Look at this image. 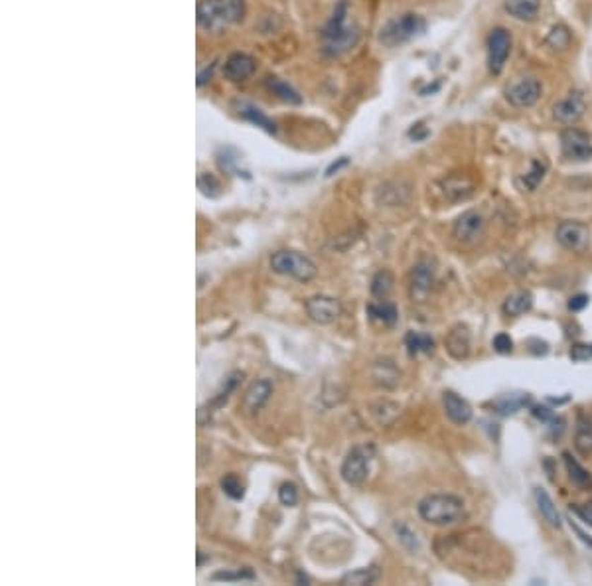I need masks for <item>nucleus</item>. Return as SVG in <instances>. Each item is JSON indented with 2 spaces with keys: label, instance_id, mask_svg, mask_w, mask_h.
<instances>
[{
  "label": "nucleus",
  "instance_id": "nucleus-27",
  "mask_svg": "<svg viewBox=\"0 0 592 586\" xmlns=\"http://www.w3.org/2000/svg\"><path fill=\"white\" fill-rule=\"evenodd\" d=\"M405 346H407L411 356L430 354L434 349V340L429 334H425V332H409L405 336Z\"/></svg>",
  "mask_w": 592,
  "mask_h": 586
},
{
  "label": "nucleus",
  "instance_id": "nucleus-37",
  "mask_svg": "<svg viewBox=\"0 0 592 586\" xmlns=\"http://www.w3.org/2000/svg\"><path fill=\"white\" fill-rule=\"evenodd\" d=\"M278 500H280L283 506H287V508H295L296 503H298V488H296L292 482H285V484L280 486V490H278Z\"/></svg>",
  "mask_w": 592,
  "mask_h": 586
},
{
  "label": "nucleus",
  "instance_id": "nucleus-36",
  "mask_svg": "<svg viewBox=\"0 0 592 586\" xmlns=\"http://www.w3.org/2000/svg\"><path fill=\"white\" fill-rule=\"evenodd\" d=\"M211 580H225V582H231V580H255V573L249 570V568H237L235 573L220 570V573L211 575Z\"/></svg>",
  "mask_w": 592,
  "mask_h": 586
},
{
  "label": "nucleus",
  "instance_id": "nucleus-16",
  "mask_svg": "<svg viewBox=\"0 0 592 586\" xmlns=\"http://www.w3.org/2000/svg\"><path fill=\"white\" fill-rule=\"evenodd\" d=\"M255 71V59L247 56V54H241V52H235L231 54L230 58L225 59V68H223V73L230 81H245L247 77L253 76Z\"/></svg>",
  "mask_w": 592,
  "mask_h": 586
},
{
  "label": "nucleus",
  "instance_id": "nucleus-8",
  "mask_svg": "<svg viewBox=\"0 0 592 586\" xmlns=\"http://www.w3.org/2000/svg\"><path fill=\"white\" fill-rule=\"evenodd\" d=\"M511 54V36L506 28H494L487 36V68L494 76H499Z\"/></svg>",
  "mask_w": 592,
  "mask_h": 586
},
{
  "label": "nucleus",
  "instance_id": "nucleus-6",
  "mask_svg": "<svg viewBox=\"0 0 592 586\" xmlns=\"http://www.w3.org/2000/svg\"><path fill=\"white\" fill-rule=\"evenodd\" d=\"M373 450L372 444H360V446H354L352 450L348 452V456L344 458V464H342V478L348 486H362L367 474H369V466H372L373 460Z\"/></svg>",
  "mask_w": 592,
  "mask_h": 586
},
{
  "label": "nucleus",
  "instance_id": "nucleus-14",
  "mask_svg": "<svg viewBox=\"0 0 592 586\" xmlns=\"http://www.w3.org/2000/svg\"><path fill=\"white\" fill-rule=\"evenodd\" d=\"M442 405H444V413L454 424H468L472 421V407L466 399H462L454 391H444L442 395Z\"/></svg>",
  "mask_w": 592,
  "mask_h": 586
},
{
  "label": "nucleus",
  "instance_id": "nucleus-46",
  "mask_svg": "<svg viewBox=\"0 0 592 586\" xmlns=\"http://www.w3.org/2000/svg\"><path fill=\"white\" fill-rule=\"evenodd\" d=\"M591 349H592V346H591Z\"/></svg>",
  "mask_w": 592,
  "mask_h": 586
},
{
  "label": "nucleus",
  "instance_id": "nucleus-21",
  "mask_svg": "<svg viewBox=\"0 0 592 586\" xmlns=\"http://www.w3.org/2000/svg\"><path fill=\"white\" fill-rule=\"evenodd\" d=\"M535 501H537V508L541 511L543 519L555 529L563 527V519H561V513L557 511V506L555 501L551 500V496L543 490V488H535Z\"/></svg>",
  "mask_w": 592,
  "mask_h": 586
},
{
  "label": "nucleus",
  "instance_id": "nucleus-34",
  "mask_svg": "<svg viewBox=\"0 0 592 586\" xmlns=\"http://www.w3.org/2000/svg\"><path fill=\"white\" fill-rule=\"evenodd\" d=\"M545 172H547V166L541 160H533L531 162V170L523 176V184H526V188L529 192H533L535 188L541 184V180L545 178Z\"/></svg>",
  "mask_w": 592,
  "mask_h": 586
},
{
  "label": "nucleus",
  "instance_id": "nucleus-31",
  "mask_svg": "<svg viewBox=\"0 0 592 586\" xmlns=\"http://www.w3.org/2000/svg\"><path fill=\"white\" fill-rule=\"evenodd\" d=\"M379 578V570L375 567H367V568H357V570H352L342 577V585H354V586H363V585H373L375 580Z\"/></svg>",
  "mask_w": 592,
  "mask_h": 586
},
{
  "label": "nucleus",
  "instance_id": "nucleus-29",
  "mask_svg": "<svg viewBox=\"0 0 592 586\" xmlns=\"http://www.w3.org/2000/svg\"><path fill=\"white\" fill-rule=\"evenodd\" d=\"M239 115L243 116V119H247V121H251L253 125H257V126H261V128H265V131H267V133H271V135H273V133L277 131V128H275V123H273V121H271L268 116L263 115V113L259 111L257 107L247 105V103H241V105H239Z\"/></svg>",
  "mask_w": 592,
  "mask_h": 586
},
{
  "label": "nucleus",
  "instance_id": "nucleus-22",
  "mask_svg": "<svg viewBox=\"0 0 592 586\" xmlns=\"http://www.w3.org/2000/svg\"><path fill=\"white\" fill-rule=\"evenodd\" d=\"M541 8V0H506V10L509 16L521 22H533Z\"/></svg>",
  "mask_w": 592,
  "mask_h": 586
},
{
  "label": "nucleus",
  "instance_id": "nucleus-12",
  "mask_svg": "<svg viewBox=\"0 0 592 586\" xmlns=\"http://www.w3.org/2000/svg\"><path fill=\"white\" fill-rule=\"evenodd\" d=\"M555 235H557V241L563 245L564 249L576 251V253L586 249L588 241H591V231L581 221H563L557 227Z\"/></svg>",
  "mask_w": 592,
  "mask_h": 586
},
{
  "label": "nucleus",
  "instance_id": "nucleus-19",
  "mask_svg": "<svg viewBox=\"0 0 592 586\" xmlns=\"http://www.w3.org/2000/svg\"><path fill=\"white\" fill-rule=\"evenodd\" d=\"M442 192L449 198L450 202H464L474 193V184L470 182L466 176H450L446 180H442Z\"/></svg>",
  "mask_w": 592,
  "mask_h": 586
},
{
  "label": "nucleus",
  "instance_id": "nucleus-20",
  "mask_svg": "<svg viewBox=\"0 0 592 586\" xmlns=\"http://www.w3.org/2000/svg\"><path fill=\"white\" fill-rule=\"evenodd\" d=\"M533 306V294L529 290H516L504 300V314L517 318L529 312Z\"/></svg>",
  "mask_w": 592,
  "mask_h": 586
},
{
  "label": "nucleus",
  "instance_id": "nucleus-1",
  "mask_svg": "<svg viewBox=\"0 0 592 586\" xmlns=\"http://www.w3.org/2000/svg\"><path fill=\"white\" fill-rule=\"evenodd\" d=\"M245 16V0H200L198 24L208 34H221Z\"/></svg>",
  "mask_w": 592,
  "mask_h": 586
},
{
  "label": "nucleus",
  "instance_id": "nucleus-10",
  "mask_svg": "<svg viewBox=\"0 0 592 586\" xmlns=\"http://www.w3.org/2000/svg\"><path fill=\"white\" fill-rule=\"evenodd\" d=\"M541 95H543V85L535 77H523V79L516 81L514 85L507 87L506 91L507 101L517 109L533 107L541 99Z\"/></svg>",
  "mask_w": 592,
  "mask_h": 586
},
{
  "label": "nucleus",
  "instance_id": "nucleus-11",
  "mask_svg": "<svg viewBox=\"0 0 592 586\" xmlns=\"http://www.w3.org/2000/svg\"><path fill=\"white\" fill-rule=\"evenodd\" d=\"M561 148L564 158L574 162H584L592 158V140L581 128H567L561 135Z\"/></svg>",
  "mask_w": 592,
  "mask_h": 586
},
{
  "label": "nucleus",
  "instance_id": "nucleus-45",
  "mask_svg": "<svg viewBox=\"0 0 592 586\" xmlns=\"http://www.w3.org/2000/svg\"><path fill=\"white\" fill-rule=\"evenodd\" d=\"M571 527H573L574 533H576V535H579V537H581V541H583V543H586V545H588V547H592V539L588 537V535H586V533H584L583 529L579 527V525H576V523H573V521H571Z\"/></svg>",
  "mask_w": 592,
  "mask_h": 586
},
{
  "label": "nucleus",
  "instance_id": "nucleus-5",
  "mask_svg": "<svg viewBox=\"0 0 592 586\" xmlns=\"http://www.w3.org/2000/svg\"><path fill=\"white\" fill-rule=\"evenodd\" d=\"M271 269L275 270L277 275L283 277H290V279L298 280V282H308L316 277V265L314 261L308 259L306 255L298 253V251H277L271 257Z\"/></svg>",
  "mask_w": 592,
  "mask_h": 586
},
{
  "label": "nucleus",
  "instance_id": "nucleus-24",
  "mask_svg": "<svg viewBox=\"0 0 592 586\" xmlns=\"http://www.w3.org/2000/svg\"><path fill=\"white\" fill-rule=\"evenodd\" d=\"M399 377H401L399 369H397V367H395V364H393V361H389V359L377 361V364H375V367H373V379H375V383L379 385V387H385V389H393L395 385L399 383Z\"/></svg>",
  "mask_w": 592,
  "mask_h": 586
},
{
  "label": "nucleus",
  "instance_id": "nucleus-32",
  "mask_svg": "<svg viewBox=\"0 0 592 586\" xmlns=\"http://www.w3.org/2000/svg\"><path fill=\"white\" fill-rule=\"evenodd\" d=\"M393 285H395V279H393L391 273L389 270H379L372 280V294L375 298L385 300L393 292Z\"/></svg>",
  "mask_w": 592,
  "mask_h": 586
},
{
  "label": "nucleus",
  "instance_id": "nucleus-44",
  "mask_svg": "<svg viewBox=\"0 0 592 586\" xmlns=\"http://www.w3.org/2000/svg\"><path fill=\"white\" fill-rule=\"evenodd\" d=\"M533 414L539 421H543V423H551L555 419V413L551 409H547V407H533Z\"/></svg>",
  "mask_w": 592,
  "mask_h": 586
},
{
  "label": "nucleus",
  "instance_id": "nucleus-33",
  "mask_svg": "<svg viewBox=\"0 0 592 586\" xmlns=\"http://www.w3.org/2000/svg\"><path fill=\"white\" fill-rule=\"evenodd\" d=\"M545 42H547V46H551V48L555 49L569 48V44H571V32H569L567 26L559 24V26H555V28L549 32V36H547Z\"/></svg>",
  "mask_w": 592,
  "mask_h": 586
},
{
  "label": "nucleus",
  "instance_id": "nucleus-7",
  "mask_svg": "<svg viewBox=\"0 0 592 586\" xmlns=\"http://www.w3.org/2000/svg\"><path fill=\"white\" fill-rule=\"evenodd\" d=\"M486 233V217L478 210H468L454 221L452 235L462 245H476Z\"/></svg>",
  "mask_w": 592,
  "mask_h": 586
},
{
  "label": "nucleus",
  "instance_id": "nucleus-26",
  "mask_svg": "<svg viewBox=\"0 0 592 586\" xmlns=\"http://www.w3.org/2000/svg\"><path fill=\"white\" fill-rule=\"evenodd\" d=\"M367 314H369L373 320H377V322L385 324V326H393V324L397 322V318H399V312H397L395 304H391V302H385V300L369 304V306H367Z\"/></svg>",
  "mask_w": 592,
  "mask_h": 586
},
{
  "label": "nucleus",
  "instance_id": "nucleus-41",
  "mask_svg": "<svg viewBox=\"0 0 592 586\" xmlns=\"http://www.w3.org/2000/svg\"><path fill=\"white\" fill-rule=\"evenodd\" d=\"M588 300H591V298L586 297V294H576V297H573L569 300V310H571V312H581V310H584V308L588 306Z\"/></svg>",
  "mask_w": 592,
  "mask_h": 586
},
{
  "label": "nucleus",
  "instance_id": "nucleus-35",
  "mask_svg": "<svg viewBox=\"0 0 592 586\" xmlns=\"http://www.w3.org/2000/svg\"><path fill=\"white\" fill-rule=\"evenodd\" d=\"M221 490L225 491L231 500H241V498H243V494H245L243 482L239 480L235 474H227V476H223V478H221Z\"/></svg>",
  "mask_w": 592,
  "mask_h": 586
},
{
  "label": "nucleus",
  "instance_id": "nucleus-25",
  "mask_svg": "<svg viewBox=\"0 0 592 586\" xmlns=\"http://www.w3.org/2000/svg\"><path fill=\"white\" fill-rule=\"evenodd\" d=\"M563 458H564V466H567V472H569V478H571V482H573L574 486H576V488H581V490H588V488H592V476L588 474V470H584L583 466L574 460L569 452H564Z\"/></svg>",
  "mask_w": 592,
  "mask_h": 586
},
{
  "label": "nucleus",
  "instance_id": "nucleus-17",
  "mask_svg": "<svg viewBox=\"0 0 592 586\" xmlns=\"http://www.w3.org/2000/svg\"><path fill=\"white\" fill-rule=\"evenodd\" d=\"M434 285V269L429 261H420L411 270V294L413 298L427 297Z\"/></svg>",
  "mask_w": 592,
  "mask_h": 586
},
{
  "label": "nucleus",
  "instance_id": "nucleus-43",
  "mask_svg": "<svg viewBox=\"0 0 592 586\" xmlns=\"http://www.w3.org/2000/svg\"><path fill=\"white\" fill-rule=\"evenodd\" d=\"M574 513L583 519L586 525H592V501L591 503H584L581 508H574Z\"/></svg>",
  "mask_w": 592,
  "mask_h": 586
},
{
  "label": "nucleus",
  "instance_id": "nucleus-28",
  "mask_svg": "<svg viewBox=\"0 0 592 586\" xmlns=\"http://www.w3.org/2000/svg\"><path fill=\"white\" fill-rule=\"evenodd\" d=\"M265 83H267L268 91H271L273 95H277L280 101L290 103V105H298V103H300V95L296 93L292 87L288 85L287 81H283V79H278V77H267Z\"/></svg>",
  "mask_w": 592,
  "mask_h": 586
},
{
  "label": "nucleus",
  "instance_id": "nucleus-38",
  "mask_svg": "<svg viewBox=\"0 0 592 586\" xmlns=\"http://www.w3.org/2000/svg\"><path fill=\"white\" fill-rule=\"evenodd\" d=\"M198 186H200V190L203 196L215 198V196L220 193V182H218L213 176H210V174H201L200 178H198Z\"/></svg>",
  "mask_w": 592,
  "mask_h": 586
},
{
  "label": "nucleus",
  "instance_id": "nucleus-15",
  "mask_svg": "<svg viewBox=\"0 0 592 586\" xmlns=\"http://www.w3.org/2000/svg\"><path fill=\"white\" fill-rule=\"evenodd\" d=\"M444 346L454 359H466L470 356V347H472V334L468 328L462 324L452 328L444 340Z\"/></svg>",
  "mask_w": 592,
  "mask_h": 586
},
{
  "label": "nucleus",
  "instance_id": "nucleus-39",
  "mask_svg": "<svg viewBox=\"0 0 592 586\" xmlns=\"http://www.w3.org/2000/svg\"><path fill=\"white\" fill-rule=\"evenodd\" d=\"M494 349H496L497 354H502V356L511 354V352H514V342H511V337L507 336V334H497V336L494 337Z\"/></svg>",
  "mask_w": 592,
  "mask_h": 586
},
{
  "label": "nucleus",
  "instance_id": "nucleus-42",
  "mask_svg": "<svg viewBox=\"0 0 592 586\" xmlns=\"http://www.w3.org/2000/svg\"><path fill=\"white\" fill-rule=\"evenodd\" d=\"M592 356L591 346H574L571 349V357L576 359V361H583V359H588Z\"/></svg>",
  "mask_w": 592,
  "mask_h": 586
},
{
  "label": "nucleus",
  "instance_id": "nucleus-4",
  "mask_svg": "<svg viewBox=\"0 0 592 586\" xmlns=\"http://www.w3.org/2000/svg\"><path fill=\"white\" fill-rule=\"evenodd\" d=\"M427 28L425 20L420 18L419 14H401L397 18L389 20L381 28L379 34V42L387 48H397L401 44H407L409 40L417 38Z\"/></svg>",
  "mask_w": 592,
  "mask_h": 586
},
{
  "label": "nucleus",
  "instance_id": "nucleus-9",
  "mask_svg": "<svg viewBox=\"0 0 592 586\" xmlns=\"http://www.w3.org/2000/svg\"><path fill=\"white\" fill-rule=\"evenodd\" d=\"M304 308L308 318L316 324H332L344 312L342 302L338 298L326 297V294H316V297L308 298Z\"/></svg>",
  "mask_w": 592,
  "mask_h": 586
},
{
  "label": "nucleus",
  "instance_id": "nucleus-13",
  "mask_svg": "<svg viewBox=\"0 0 592 586\" xmlns=\"http://www.w3.org/2000/svg\"><path fill=\"white\" fill-rule=\"evenodd\" d=\"M586 111V101L581 91H571L569 97L561 99L553 107L555 121H559L561 125H574L576 121H581Z\"/></svg>",
  "mask_w": 592,
  "mask_h": 586
},
{
  "label": "nucleus",
  "instance_id": "nucleus-30",
  "mask_svg": "<svg viewBox=\"0 0 592 586\" xmlns=\"http://www.w3.org/2000/svg\"><path fill=\"white\" fill-rule=\"evenodd\" d=\"M527 403H529V397L523 393H517L504 395V397H499L494 405H496L497 413L499 414H514L517 413L519 409H523Z\"/></svg>",
  "mask_w": 592,
  "mask_h": 586
},
{
  "label": "nucleus",
  "instance_id": "nucleus-2",
  "mask_svg": "<svg viewBox=\"0 0 592 586\" xmlns=\"http://www.w3.org/2000/svg\"><path fill=\"white\" fill-rule=\"evenodd\" d=\"M360 40V30L354 24H348V2H340L336 6L332 18L328 20L324 32H322V44H324L326 56H344L345 52L355 48Z\"/></svg>",
  "mask_w": 592,
  "mask_h": 586
},
{
  "label": "nucleus",
  "instance_id": "nucleus-18",
  "mask_svg": "<svg viewBox=\"0 0 592 586\" xmlns=\"http://www.w3.org/2000/svg\"><path fill=\"white\" fill-rule=\"evenodd\" d=\"M273 395V383L268 379H259L247 389V393L243 397V405L249 413H259L268 399Z\"/></svg>",
  "mask_w": 592,
  "mask_h": 586
},
{
  "label": "nucleus",
  "instance_id": "nucleus-23",
  "mask_svg": "<svg viewBox=\"0 0 592 586\" xmlns=\"http://www.w3.org/2000/svg\"><path fill=\"white\" fill-rule=\"evenodd\" d=\"M574 448L583 456L592 454V421L588 417L581 414L576 419V429H574Z\"/></svg>",
  "mask_w": 592,
  "mask_h": 586
},
{
  "label": "nucleus",
  "instance_id": "nucleus-40",
  "mask_svg": "<svg viewBox=\"0 0 592 586\" xmlns=\"http://www.w3.org/2000/svg\"><path fill=\"white\" fill-rule=\"evenodd\" d=\"M395 531L399 533V537H401V541L405 543V545L409 543V547L417 549V539H415L417 535L413 533L411 529H407L405 525H401V523H399V525H395Z\"/></svg>",
  "mask_w": 592,
  "mask_h": 586
},
{
  "label": "nucleus",
  "instance_id": "nucleus-3",
  "mask_svg": "<svg viewBox=\"0 0 592 586\" xmlns=\"http://www.w3.org/2000/svg\"><path fill=\"white\" fill-rule=\"evenodd\" d=\"M419 515L430 525H454L466 519V503L452 494H432L419 501Z\"/></svg>",
  "mask_w": 592,
  "mask_h": 586
}]
</instances>
